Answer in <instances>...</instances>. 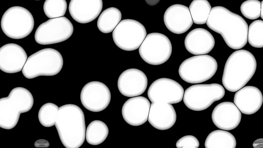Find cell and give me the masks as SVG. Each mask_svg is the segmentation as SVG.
<instances>
[{"label": "cell", "mask_w": 263, "mask_h": 148, "mask_svg": "<svg viewBox=\"0 0 263 148\" xmlns=\"http://www.w3.org/2000/svg\"><path fill=\"white\" fill-rule=\"evenodd\" d=\"M208 27L220 34L233 49H240L248 42V25L239 15L222 6L212 8L206 22Z\"/></svg>", "instance_id": "1"}, {"label": "cell", "mask_w": 263, "mask_h": 148, "mask_svg": "<svg viewBox=\"0 0 263 148\" xmlns=\"http://www.w3.org/2000/svg\"><path fill=\"white\" fill-rule=\"evenodd\" d=\"M60 139L66 148H79L86 138L85 117L78 106L67 104L60 106L55 123Z\"/></svg>", "instance_id": "2"}, {"label": "cell", "mask_w": 263, "mask_h": 148, "mask_svg": "<svg viewBox=\"0 0 263 148\" xmlns=\"http://www.w3.org/2000/svg\"><path fill=\"white\" fill-rule=\"evenodd\" d=\"M257 63L250 51L240 49L233 52L227 59L222 77L225 88L237 91L245 86L254 75Z\"/></svg>", "instance_id": "3"}, {"label": "cell", "mask_w": 263, "mask_h": 148, "mask_svg": "<svg viewBox=\"0 0 263 148\" xmlns=\"http://www.w3.org/2000/svg\"><path fill=\"white\" fill-rule=\"evenodd\" d=\"M34 103L29 90L22 87L13 88L7 97L0 99V126L6 130L14 128L20 114L29 111Z\"/></svg>", "instance_id": "4"}, {"label": "cell", "mask_w": 263, "mask_h": 148, "mask_svg": "<svg viewBox=\"0 0 263 148\" xmlns=\"http://www.w3.org/2000/svg\"><path fill=\"white\" fill-rule=\"evenodd\" d=\"M63 59L58 50L47 48L41 49L30 55L22 70L27 79L39 76H52L62 70Z\"/></svg>", "instance_id": "5"}, {"label": "cell", "mask_w": 263, "mask_h": 148, "mask_svg": "<svg viewBox=\"0 0 263 148\" xmlns=\"http://www.w3.org/2000/svg\"><path fill=\"white\" fill-rule=\"evenodd\" d=\"M218 68L216 60L208 54L195 55L186 59L180 64L178 72L186 82L200 83L212 78Z\"/></svg>", "instance_id": "6"}, {"label": "cell", "mask_w": 263, "mask_h": 148, "mask_svg": "<svg viewBox=\"0 0 263 148\" xmlns=\"http://www.w3.org/2000/svg\"><path fill=\"white\" fill-rule=\"evenodd\" d=\"M34 21L31 12L21 6L8 8L1 19V28L6 35L13 39L27 36L33 30Z\"/></svg>", "instance_id": "7"}, {"label": "cell", "mask_w": 263, "mask_h": 148, "mask_svg": "<svg viewBox=\"0 0 263 148\" xmlns=\"http://www.w3.org/2000/svg\"><path fill=\"white\" fill-rule=\"evenodd\" d=\"M224 95L225 90L219 84H195L184 91L183 101L189 109L201 111L221 99Z\"/></svg>", "instance_id": "8"}, {"label": "cell", "mask_w": 263, "mask_h": 148, "mask_svg": "<svg viewBox=\"0 0 263 148\" xmlns=\"http://www.w3.org/2000/svg\"><path fill=\"white\" fill-rule=\"evenodd\" d=\"M172 52L170 39L158 32L148 34L139 48L141 58L146 63L159 65L166 62Z\"/></svg>", "instance_id": "9"}, {"label": "cell", "mask_w": 263, "mask_h": 148, "mask_svg": "<svg viewBox=\"0 0 263 148\" xmlns=\"http://www.w3.org/2000/svg\"><path fill=\"white\" fill-rule=\"evenodd\" d=\"M112 35L114 43L119 48L133 51L139 48L146 36V30L139 22L125 19L116 26Z\"/></svg>", "instance_id": "10"}, {"label": "cell", "mask_w": 263, "mask_h": 148, "mask_svg": "<svg viewBox=\"0 0 263 148\" xmlns=\"http://www.w3.org/2000/svg\"><path fill=\"white\" fill-rule=\"evenodd\" d=\"M73 26L67 17L50 18L42 23L36 29L34 39L41 45L56 44L68 39L72 34Z\"/></svg>", "instance_id": "11"}, {"label": "cell", "mask_w": 263, "mask_h": 148, "mask_svg": "<svg viewBox=\"0 0 263 148\" xmlns=\"http://www.w3.org/2000/svg\"><path fill=\"white\" fill-rule=\"evenodd\" d=\"M184 92L183 87L179 83L173 79L162 78L151 84L147 96L152 103L175 104L182 101Z\"/></svg>", "instance_id": "12"}, {"label": "cell", "mask_w": 263, "mask_h": 148, "mask_svg": "<svg viewBox=\"0 0 263 148\" xmlns=\"http://www.w3.org/2000/svg\"><path fill=\"white\" fill-rule=\"evenodd\" d=\"M80 100L83 106L88 110L99 112L108 106L111 94L105 84L99 81H91L82 88Z\"/></svg>", "instance_id": "13"}, {"label": "cell", "mask_w": 263, "mask_h": 148, "mask_svg": "<svg viewBox=\"0 0 263 148\" xmlns=\"http://www.w3.org/2000/svg\"><path fill=\"white\" fill-rule=\"evenodd\" d=\"M147 78L141 70L129 68L122 72L119 77L117 85L120 93L127 97L142 95L147 86Z\"/></svg>", "instance_id": "14"}, {"label": "cell", "mask_w": 263, "mask_h": 148, "mask_svg": "<svg viewBox=\"0 0 263 148\" xmlns=\"http://www.w3.org/2000/svg\"><path fill=\"white\" fill-rule=\"evenodd\" d=\"M163 21L168 30L177 34L187 31L193 24L189 8L178 4L167 8L164 14Z\"/></svg>", "instance_id": "15"}, {"label": "cell", "mask_w": 263, "mask_h": 148, "mask_svg": "<svg viewBox=\"0 0 263 148\" xmlns=\"http://www.w3.org/2000/svg\"><path fill=\"white\" fill-rule=\"evenodd\" d=\"M27 59L26 51L18 44L8 43L0 48V69L6 73L21 71Z\"/></svg>", "instance_id": "16"}, {"label": "cell", "mask_w": 263, "mask_h": 148, "mask_svg": "<svg viewBox=\"0 0 263 148\" xmlns=\"http://www.w3.org/2000/svg\"><path fill=\"white\" fill-rule=\"evenodd\" d=\"M150 102L145 97L136 96L128 99L122 108L124 120L132 126H139L148 120Z\"/></svg>", "instance_id": "17"}, {"label": "cell", "mask_w": 263, "mask_h": 148, "mask_svg": "<svg viewBox=\"0 0 263 148\" xmlns=\"http://www.w3.org/2000/svg\"><path fill=\"white\" fill-rule=\"evenodd\" d=\"M241 113L234 103L223 102L214 108L212 119L218 128L226 131L233 130L240 122Z\"/></svg>", "instance_id": "18"}, {"label": "cell", "mask_w": 263, "mask_h": 148, "mask_svg": "<svg viewBox=\"0 0 263 148\" xmlns=\"http://www.w3.org/2000/svg\"><path fill=\"white\" fill-rule=\"evenodd\" d=\"M102 8V0H70L68 9L74 21L86 24L95 20Z\"/></svg>", "instance_id": "19"}, {"label": "cell", "mask_w": 263, "mask_h": 148, "mask_svg": "<svg viewBox=\"0 0 263 148\" xmlns=\"http://www.w3.org/2000/svg\"><path fill=\"white\" fill-rule=\"evenodd\" d=\"M263 102L261 91L256 87L247 86L237 90L234 97V103L239 110L245 115L257 112Z\"/></svg>", "instance_id": "20"}, {"label": "cell", "mask_w": 263, "mask_h": 148, "mask_svg": "<svg viewBox=\"0 0 263 148\" xmlns=\"http://www.w3.org/2000/svg\"><path fill=\"white\" fill-rule=\"evenodd\" d=\"M184 46L187 51L193 54H206L214 48L215 39L208 30L197 28L186 35Z\"/></svg>", "instance_id": "21"}, {"label": "cell", "mask_w": 263, "mask_h": 148, "mask_svg": "<svg viewBox=\"0 0 263 148\" xmlns=\"http://www.w3.org/2000/svg\"><path fill=\"white\" fill-rule=\"evenodd\" d=\"M176 118V111L171 104L164 102L151 104L148 121L155 128L168 130L175 124Z\"/></svg>", "instance_id": "22"}, {"label": "cell", "mask_w": 263, "mask_h": 148, "mask_svg": "<svg viewBox=\"0 0 263 148\" xmlns=\"http://www.w3.org/2000/svg\"><path fill=\"white\" fill-rule=\"evenodd\" d=\"M204 146L206 148H235L236 141L230 132L223 130H215L207 136Z\"/></svg>", "instance_id": "23"}, {"label": "cell", "mask_w": 263, "mask_h": 148, "mask_svg": "<svg viewBox=\"0 0 263 148\" xmlns=\"http://www.w3.org/2000/svg\"><path fill=\"white\" fill-rule=\"evenodd\" d=\"M121 12L118 8H108L99 15L97 21L98 28L104 33H110L121 22Z\"/></svg>", "instance_id": "24"}, {"label": "cell", "mask_w": 263, "mask_h": 148, "mask_svg": "<svg viewBox=\"0 0 263 148\" xmlns=\"http://www.w3.org/2000/svg\"><path fill=\"white\" fill-rule=\"evenodd\" d=\"M109 133L107 125L101 120L91 121L86 130L87 142L93 145H99L105 141Z\"/></svg>", "instance_id": "25"}, {"label": "cell", "mask_w": 263, "mask_h": 148, "mask_svg": "<svg viewBox=\"0 0 263 148\" xmlns=\"http://www.w3.org/2000/svg\"><path fill=\"white\" fill-rule=\"evenodd\" d=\"M189 9L193 23L202 25L206 23L212 7L208 0H193Z\"/></svg>", "instance_id": "26"}, {"label": "cell", "mask_w": 263, "mask_h": 148, "mask_svg": "<svg viewBox=\"0 0 263 148\" xmlns=\"http://www.w3.org/2000/svg\"><path fill=\"white\" fill-rule=\"evenodd\" d=\"M59 108L58 105L50 102L43 105L38 113L40 123L47 127L55 125Z\"/></svg>", "instance_id": "27"}, {"label": "cell", "mask_w": 263, "mask_h": 148, "mask_svg": "<svg viewBox=\"0 0 263 148\" xmlns=\"http://www.w3.org/2000/svg\"><path fill=\"white\" fill-rule=\"evenodd\" d=\"M67 8L66 0H45L43 5L44 12L49 18L63 16Z\"/></svg>", "instance_id": "28"}, {"label": "cell", "mask_w": 263, "mask_h": 148, "mask_svg": "<svg viewBox=\"0 0 263 148\" xmlns=\"http://www.w3.org/2000/svg\"><path fill=\"white\" fill-rule=\"evenodd\" d=\"M248 42L255 48L263 47V21L256 20L248 28Z\"/></svg>", "instance_id": "29"}, {"label": "cell", "mask_w": 263, "mask_h": 148, "mask_svg": "<svg viewBox=\"0 0 263 148\" xmlns=\"http://www.w3.org/2000/svg\"><path fill=\"white\" fill-rule=\"evenodd\" d=\"M242 15L249 20H255L260 16L261 2L258 0H247L240 6Z\"/></svg>", "instance_id": "30"}, {"label": "cell", "mask_w": 263, "mask_h": 148, "mask_svg": "<svg viewBox=\"0 0 263 148\" xmlns=\"http://www.w3.org/2000/svg\"><path fill=\"white\" fill-rule=\"evenodd\" d=\"M176 146L177 148H197L199 146V142L195 136L186 135L177 141Z\"/></svg>", "instance_id": "31"}, {"label": "cell", "mask_w": 263, "mask_h": 148, "mask_svg": "<svg viewBox=\"0 0 263 148\" xmlns=\"http://www.w3.org/2000/svg\"><path fill=\"white\" fill-rule=\"evenodd\" d=\"M49 145V142L45 139H39L34 143L36 147H48Z\"/></svg>", "instance_id": "32"}, {"label": "cell", "mask_w": 263, "mask_h": 148, "mask_svg": "<svg viewBox=\"0 0 263 148\" xmlns=\"http://www.w3.org/2000/svg\"><path fill=\"white\" fill-rule=\"evenodd\" d=\"M254 148L263 147V138H259L255 140L253 143Z\"/></svg>", "instance_id": "33"}, {"label": "cell", "mask_w": 263, "mask_h": 148, "mask_svg": "<svg viewBox=\"0 0 263 148\" xmlns=\"http://www.w3.org/2000/svg\"><path fill=\"white\" fill-rule=\"evenodd\" d=\"M160 0H145L146 3L149 6H155L158 4Z\"/></svg>", "instance_id": "34"}, {"label": "cell", "mask_w": 263, "mask_h": 148, "mask_svg": "<svg viewBox=\"0 0 263 148\" xmlns=\"http://www.w3.org/2000/svg\"><path fill=\"white\" fill-rule=\"evenodd\" d=\"M260 17L263 20V0L261 2V12Z\"/></svg>", "instance_id": "35"}, {"label": "cell", "mask_w": 263, "mask_h": 148, "mask_svg": "<svg viewBox=\"0 0 263 148\" xmlns=\"http://www.w3.org/2000/svg\"><path fill=\"white\" fill-rule=\"evenodd\" d=\"M35 1H40V0H35Z\"/></svg>", "instance_id": "36"}]
</instances>
